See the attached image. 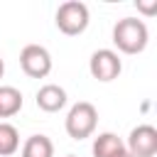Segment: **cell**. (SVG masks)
Instances as JSON below:
<instances>
[{"label": "cell", "mask_w": 157, "mask_h": 157, "mask_svg": "<svg viewBox=\"0 0 157 157\" xmlns=\"http://www.w3.org/2000/svg\"><path fill=\"white\" fill-rule=\"evenodd\" d=\"M98 125V110L93 103L88 101H78L69 108L66 113V120H64V128H66V135L74 137V140H86L93 135Z\"/></svg>", "instance_id": "cell-2"}, {"label": "cell", "mask_w": 157, "mask_h": 157, "mask_svg": "<svg viewBox=\"0 0 157 157\" xmlns=\"http://www.w3.org/2000/svg\"><path fill=\"white\" fill-rule=\"evenodd\" d=\"M135 5H137V10H140L142 15H147V17H152V15L157 12V0H152V2H142V0H137Z\"/></svg>", "instance_id": "cell-12"}, {"label": "cell", "mask_w": 157, "mask_h": 157, "mask_svg": "<svg viewBox=\"0 0 157 157\" xmlns=\"http://www.w3.org/2000/svg\"><path fill=\"white\" fill-rule=\"evenodd\" d=\"M20 66L29 78H44L52 71V54L42 44H27L20 52Z\"/></svg>", "instance_id": "cell-4"}, {"label": "cell", "mask_w": 157, "mask_h": 157, "mask_svg": "<svg viewBox=\"0 0 157 157\" xmlns=\"http://www.w3.org/2000/svg\"><path fill=\"white\" fill-rule=\"evenodd\" d=\"M2 74H5V61H2V56H0V78H2Z\"/></svg>", "instance_id": "cell-13"}, {"label": "cell", "mask_w": 157, "mask_h": 157, "mask_svg": "<svg viewBox=\"0 0 157 157\" xmlns=\"http://www.w3.org/2000/svg\"><path fill=\"white\" fill-rule=\"evenodd\" d=\"M22 157H54V142L47 135H32L22 145Z\"/></svg>", "instance_id": "cell-9"}, {"label": "cell", "mask_w": 157, "mask_h": 157, "mask_svg": "<svg viewBox=\"0 0 157 157\" xmlns=\"http://www.w3.org/2000/svg\"><path fill=\"white\" fill-rule=\"evenodd\" d=\"M20 150V132L12 123L0 120V157H10Z\"/></svg>", "instance_id": "cell-11"}, {"label": "cell", "mask_w": 157, "mask_h": 157, "mask_svg": "<svg viewBox=\"0 0 157 157\" xmlns=\"http://www.w3.org/2000/svg\"><path fill=\"white\" fill-rule=\"evenodd\" d=\"M115 157H130V152H128V150H123V152H118Z\"/></svg>", "instance_id": "cell-14"}, {"label": "cell", "mask_w": 157, "mask_h": 157, "mask_svg": "<svg viewBox=\"0 0 157 157\" xmlns=\"http://www.w3.org/2000/svg\"><path fill=\"white\" fill-rule=\"evenodd\" d=\"M22 108V93L15 86H0V118H12Z\"/></svg>", "instance_id": "cell-10"}, {"label": "cell", "mask_w": 157, "mask_h": 157, "mask_svg": "<svg viewBox=\"0 0 157 157\" xmlns=\"http://www.w3.org/2000/svg\"><path fill=\"white\" fill-rule=\"evenodd\" d=\"M150 39V29L137 17H123L113 25V44L123 54H140L145 52Z\"/></svg>", "instance_id": "cell-1"}, {"label": "cell", "mask_w": 157, "mask_h": 157, "mask_svg": "<svg viewBox=\"0 0 157 157\" xmlns=\"http://www.w3.org/2000/svg\"><path fill=\"white\" fill-rule=\"evenodd\" d=\"M123 150H125V142L115 132H98L93 137V147H91L93 157H115Z\"/></svg>", "instance_id": "cell-8"}, {"label": "cell", "mask_w": 157, "mask_h": 157, "mask_svg": "<svg viewBox=\"0 0 157 157\" xmlns=\"http://www.w3.org/2000/svg\"><path fill=\"white\" fill-rule=\"evenodd\" d=\"M66 157H76V155H66Z\"/></svg>", "instance_id": "cell-15"}, {"label": "cell", "mask_w": 157, "mask_h": 157, "mask_svg": "<svg viewBox=\"0 0 157 157\" xmlns=\"http://www.w3.org/2000/svg\"><path fill=\"white\" fill-rule=\"evenodd\" d=\"M34 98H37V108L44 113H59L66 105V91L59 83H44Z\"/></svg>", "instance_id": "cell-7"}, {"label": "cell", "mask_w": 157, "mask_h": 157, "mask_svg": "<svg viewBox=\"0 0 157 157\" xmlns=\"http://www.w3.org/2000/svg\"><path fill=\"white\" fill-rule=\"evenodd\" d=\"M54 22L59 27V32L69 34V37H76L81 32H86L88 22H91V12H88V5L81 2V0H66L56 7V15H54Z\"/></svg>", "instance_id": "cell-3"}, {"label": "cell", "mask_w": 157, "mask_h": 157, "mask_svg": "<svg viewBox=\"0 0 157 157\" xmlns=\"http://www.w3.org/2000/svg\"><path fill=\"white\" fill-rule=\"evenodd\" d=\"M125 150L130 152V157H155L157 155V130L152 125H137L130 130Z\"/></svg>", "instance_id": "cell-6"}, {"label": "cell", "mask_w": 157, "mask_h": 157, "mask_svg": "<svg viewBox=\"0 0 157 157\" xmlns=\"http://www.w3.org/2000/svg\"><path fill=\"white\" fill-rule=\"evenodd\" d=\"M88 71H91V76L96 81L108 83V81L120 76L123 61H120L118 52H113V49H96L91 54V59H88Z\"/></svg>", "instance_id": "cell-5"}]
</instances>
